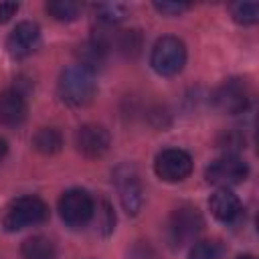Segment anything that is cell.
<instances>
[{"mask_svg":"<svg viewBox=\"0 0 259 259\" xmlns=\"http://www.w3.org/2000/svg\"><path fill=\"white\" fill-rule=\"evenodd\" d=\"M221 245L217 241H198L192 249L188 259H221Z\"/></svg>","mask_w":259,"mask_h":259,"instance_id":"cell-21","label":"cell"},{"mask_svg":"<svg viewBox=\"0 0 259 259\" xmlns=\"http://www.w3.org/2000/svg\"><path fill=\"white\" fill-rule=\"evenodd\" d=\"M40 42V28L36 22H18L6 38V51L12 59H24L36 51Z\"/></svg>","mask_w":259,"mask_h":259,"instance_id":"cell-11","label":"cell"},{"mask_svg":"<svg viewBox=\"0 0 259 259\" xmlns=\"http://www.w3.org/2000/svg\"><path fill=\"white\" fill-rule=\"evenodd\" d=\"M28 103L22 91L8 89L0 95V123L4 125H20L26 119Z\"/></svg>","mask_w":259,"mask_h":259,"instance_id":"cell-12","label":"cell"},{"mask_svg":"<svg viewBox=\"0 0 259 259\" xmlns=\"http://www.w3.org/2000/svg\"><path fill=\"white\" fill-rule=\"evenodd\" d=\"M154 8L162 14H180L188 8V4H176V2H154Z\"/></svg>","mask_w":259,"mask_h":259,"instance_id":"cell-23","label":"cell"},{"mask_svg":"<svg viewBox=\"0 0 259 259\" xmlns=\"http://www.w3.org/2000/svg\"><path fill=\"white\" fill-rule=\"evenodd\" d=\"M20 255H22V259H55L57 257V247L49 237L32 235V237L22 241Z\"/></svg>","mask_w":259,"mask_h":259,"instance_id":"cell-14","label":"cell"},{"mask_svg":"<svg viewBox=\"0 0 259 259\" xmlns=\"http://www.w3.org/2000/svg\"><path fill=\"white\" fill-rule=\"evenodd\" d=\"M154 172L164 182H182L192 172V158L180 148H166L156 156Z\"/></svg>","mask_w":259,"mask_h":259,"instance_id":"cell-8","label":"cell"},{"mask_svg":"<svg viewBox=\"0 0 259 259\" xmlns=\"http://www.w3.org/2000/svg\"><path fill=\"white\" fill-rule=\"evenodd\" d=\"M125 259H158V253L148 241H136L127 249Z\"/></svg>","mask_w":259,"mask_h":259,"instance_id":"cell-22","label":"cell"},{"mask_svg":"<svg viewBox=\"0 0 259 259\" xmlns=\"http://www.w3.org/2000/svg\"><path fill=\"white\" fill-rule=\"evenodd\" d=\"M231 16L241 26H251L259 20V4L257 2H235L231 4Z\"/></svg>","mask_w":259,"mask_h":259,"instance_id":"cell-19","label":"cell"},{"mask_svg":"<svg viewBox=\"0 0 259 259\" xmlns=\"http://www.w3.org/2000/svg\"><path fill=\"white\" fill-rule=\"evenodd\" d=\"M204 229V219L200 214V210L194 204H180L176 206L166 223V239L170 243V247L174 249H182L190 243H194L198 239V235Z\"/></svg>","mask_w":259,"mask_h":259,"instance_id":"cell-2","label":"cell"},{"mask_svg":"<svg viewBox=\"0 0 259 259\" xmlns=\"http://www.w3.org/2000/svg\"><path fill=\"white\" fill-rule=\"evenodd\" d=\"M47 217H49V206L38 196L26 194V196L14 198L6 206L2 225L6 231L14 233V231H22L32 225H40L47 221Z\"/></svg>","mask_w":259,"mask_h":259,"instance_id":"cell-3","label":"cell"},{"mask_svg":"<svg viewBox=\"0 0 259 259\" xmlns=\"http://www.w3.org/2000/svg\"><path fill=\"white\" fill-rule=\"evenodd\" d=\"M210 212L221 223H233L241 214V200L239 196L229 188H219L208 200Z\"/></svg>","mask_w":259,"mask_h":259,"instance_id":"cell-13","label":"cell"},{"mask_svg":"<svg viewBox=\"0 0 259 259\" xmlns=\"http://www.w3.org/2000/svg\"><path fill=\"white\" fill-rule=\"evenodd\" d=\"M93 10H95V16L105 26H113L127 16V6L119 2H101V4H95Z\"/></svg>","mask_w":259,"mask_h":259,"instance_id":"cell-17","label":"cell"},{"mask_svg":"<svg viewBox=\"0 0 259 259\" xmlns=\"http://www.w3.org/2000/svg\"><path fill=\"white\" fill-rule=\"evenodd\" d=\"M16 12H18V4L16 2H0V24L8 22Z\"/></svg>","mask_w":259,"mask_h":259,"instance_id":"cell-24","label":"cell"},{"mask_svg":"<svg viewBox=\"0 0 259 259\" xmlns=\"http://www.w3.org/2000/svg\"><path fill=\"white\" fill-rule=\"evenodd\" d=\"M97 91L95 75L81 65H71L61 71L57 81V93L69 107H85L93 101Z\"/></svg>","mask_w":259,"mask_h":259,"instance_id":"cell-1","label":"cell"},{"mask_svg":"<svg viewBox=\"0 0 259 259\" xmlns=\"http://www.w3.org/2000/svg\"><path fill=\"white\" fill-rule=\"evenodd\" d=\"M6 152H8V144H6L4 138H0V160L6 156Z\"/></svg>","mask_w":259,"mask_h":259,"instance_id":"cell-25","label":"cell"},{"mask_svg":"<svg viewBox=\"0 0 259 259\" xmlns=\"http://www.w3.org/2000/svg\"><path fill=\"white\" fill-rule=\"evenodd\" d=\"M109 144H111V136L99 123H85L75 134V146L79 154H83L89 160L101 158L109 150Z\"/></svg>","mask_w":259,"mask_h":259,"instance_id":"cell-10","label":"cell"},{"mask_svg":"<svg viewBox=\"0 0 259 259\" xmlns=\"http://www.w3.org/2000/svg\"><path fill=\"white\" fill-rule=\"evenodd\" d=\"M93 214H97V227H99V231H101L103 235H109V233L113 231V225H115V214H113L109 202H107V200L95 202Z\"/></svg>","mask_w":259,"mask_h":259,"instance_id":"cell-20","label":"cell"},{"mask_svg":"<svg viewBox=\"0 0 259 259\" xmlns=\"http://www.w3.org/2000/svg\"><path fill=\"white\" fill-rule=\"evenodd\" d=\"M47 12L55 18V20H59V22H71V20H75L77 16H79V12H81V4H77V2H69V0H51V2H47Z\"/></svg>","mask_w":259,"mask_h":259,"instance_id":"cell-18","label":"cell"},{"mask_svg":"<svg viewBox=\"0 0 259 259\" xmlns=\"http://www.w3.org/2000/svg\"><path fill=\"white\" fill-rule=\"evenodd\" d=\"M212 101H214V107L221 113H227V115L243 113L249 107V101H251V91H249L247 81L241 79V77L225 79L214 89Z\"/></svg>","mask_w":259,"mask_h":259,"instance_id":"cell-6","label":"cell"},{"mask_svg":"<svg viewBox=\"0 0 259 259\" xmlns=\"http://www.w3.org/2000/svg\"><path fill=\"white\" fill-rule=\"evenodd\" d=\"M95 200L93 196L83 188H71L61 194L59 198V214L65 225L69 227H85L93 219Z\"/></svg>","mask_w":259,"mask_h":259,"instance_id":"cell-5","label":"cell"},{"mask_svg":"<svg viewBox=\"0 0 259 259\" xmlns=\"http://www.w3.org/2000/svg\"><path fill=\"white\" fill-rule=\"evenodd\" d=\"M152 69L162 77L178 75L186 65V47L178 36H162L150 55Z\"/></svg>","mask_w":259,"mask_h":259,"instance_id":"cell-4","label":"cell"},{"mask_svg":"<svg viewBox=\"0 0 259 259\" xmlns=\"http://www.w3.org/2000/svg\"><path fill=\"white\" fill-rule=\"evenodd\" d=\"M113 182L121 200V206L127 214H138L144 206V188L142 180L132 164H121L113 172Z\"/></svg>","mask_w":259,"mask_h":259,"instance_id":"cell-7","label":"cell"},{"mask_svg":"<svg viewBox=\"0 0 259 259\" xmlns=\"http://www.w3.org/2000/svg\"><path fill=\"white\" fill-rule=\"evenodd\" d=\"M235 259H255V257H251V255H241V257H235Z\"/></svg>","mask_w":259,"mask_h":259,"instance_id":"cell-26","label":"cell"},{"mask_svg":"<svg viewBox=\"0 0 259 259\" xmlns=\"http://www.w3.org/2000/svg\"><path fill=\"white\" fill-rule=\"evenodd\" d=\"M32 146H34L36 152H40L45 156H53V154L61 152V148H63V136L55 127H40L32 136Z\"/></svg>","mask_w":259,"mask_h":259,"instance_id":"cell-16","label":"cell"},{"mask_svg":"<svg viewBox=\"0 0 259 259\" xmlns=\"http://www.w3.org/2000/svg\"><path fill=\"white\" fill-rule=\"evenodd\" d=\"M249 174V166L245 160H241L239 156H223L217 158L214 162H210L204 170V178L208 184L221 186V188H229L233 184H239L247 178Z\"/></svg>","mask_w":259,"mask_h":259,"instance_id":"cell-9","label":"cell"},{"mask_svg":"<svg viewBox=\"0 0 259 259\" xmlns=\"http://www.w3.org/2000/svg\"><path fill=\"white\" fill-rule=\"evenodd\" d=\"M105 55H107V49L103 45H99L97 40L89 38L87 42H83L79 49H77V59L83 69L95 73V69H101V65L105 63Z\"/></svg>","mask_w":259,"mask_h":259,"instance_id":"cell-15","label":"cell"}]
</instances>
